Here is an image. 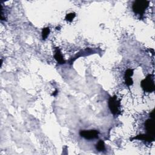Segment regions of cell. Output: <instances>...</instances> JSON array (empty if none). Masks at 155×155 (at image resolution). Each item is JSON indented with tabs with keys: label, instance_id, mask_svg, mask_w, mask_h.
I'll return each instance as SVG.
<instances>
[{
	"label": "cell",
	"instance_id": "cell-5",
	"mask_svg": "<svg viewBox=\"0 0 155 155\" xmlns=\"http://www.w3.org/2000/svg\"><path fill=\"white\" fill-rule=\"evenodd\" d=\"M145 128L148 134L154 137V124L153 119H148L145 123Z\"/></svg>",
	"mask_w": 155,
	"mask_h": 155
},
{
	"label": "cell",
	"instance_id": "cell-10",
	"mask_svg": "<svg viewBox=\"0 0 155 155\" xmlns=\"http://www.w3.org/2000/svg\"><path fill=\"white\" fill-rule=\"evenodd\" d=\"M75 16H76V14L75 13H70L67 14L66 16L65 19H66V21L71 22V21H72L73 20V19L75 18Z\"/></svg>",
	"mask_w": 155,
	"mask_h": 155
},
{
	"label": "cell",
	"instance_id": "cell-2",
	"mask_svg": "<svg viewBox=\"0 0 155 155\" xmlns=\"http://www.w3.org/2000/svg\"><path fill=\"white\" fill-rule=\"evenodd\" d=\"M142 89L148 93H151L154 92L155 89V86L154 83L153 76L152 75H148L144 80L141 81V83Z\"/></svg>",
	"mask_w": 155,
	"mask_h": 155
},
{
	"label": "cell",
	"instance_id": "cell-3",
	"mask_svg": "<svg viewBox=\"0 0 155 155\" xmlns=\"http://www.w3.org/2000/svg\"><path fill=\"white\" fill-rule=\"evenodd\" d=\"M108 107L113 114L118 115L120 114L121 104L116 96L110 98L108 100Z\"/></svg>",
	"mask_w": 155,
	"mask_h": 155
},
{
	"label": "cell",
	"instance_id": "cell-9",
	"mask_svg": "<svg viewBox=\"0 0 155 155\" xmlns=\"http://www.w3.org/2000/svg\"><path fill=\"white\" fill-rule=\"evenodd\" d=\"M50 33V29L49 27H46V28H44L43 29V31H42V38H43V40H45L47 38L48 35H49Z\"/></svg>",
	"mask_w": 155,
	"mask_h": 155
},
{
	"label": "cell",
	"instance_id": "cell-12",
	"mask_svg": "<svg viewBox=\"0 0 155 155\" xmlns=\"http://www.w3.org/2000/svg\"><path fill=\"white\" fill-rule=\"evenodd\" d=\"M150 118L153 119V117H154V110H153V111L150 113Z\"/></svg>",
	"mask_w": 155,
	"mask_h": 155
},
{
	"label": "cell",
	"instance_id": "cell-1",
	"mask_svg": "<svg viewBox=\"0 0 155 155\" xmlns=\"http://www.w3.org/2000/svg\"><path fill=\"white\" fill-rule=\"evenodd\" d=\"M150 2L146 0H138L133 4V10L136 14L142 15L149 6Z\"/></svg>",
	"mask_w": 155,
	"mask_h": 155
},
{
	"label": "cell",
	"instance_id": "cell-11",
	"mask_svg": "<svg viewBox=\"0 0 155 155\" xmlns=\"http://www.w3.org/2000/svg\"><path fill=\"white\" fill-rule=\"evenodd\" d=\"M133 75V70L132 69H128L125 73V79L131 78V76Z\"/></svg>",
	"mask_w": 155,
	"mask_h": 155
},
{
	"label": "cell",
	"instance_id": "cell-7",
	"mask_svg": "<svg viewBox=\"0 0 155 155\" xmlns=\"http://www.w3.org/2000/svg\"><path fill=\"white\" fill-rule=\"evenodd\" d=\"M54 57H55V59L56 60V61L59 64H65L66 61H65V60L64 59V58L63 56V55H62V53H61V52L60 49H56Z\"/></svg>",
	"mask_w": 155,
	"mask_h": 155
},
{
	"label": "cell",
	"instance_id": "cell-6",
	"mask_svg": "<svg viewBox=\"0 0 155 155\" xmlns=\"http://www.w3.org/2000/svg\"><path fill=\"white\" fill-rule=\"evenodd\" d=\"M133 140H142V141H145L147 142H153L154 141V137H152V136H150L148 134H139L137 137L133 138Z\"/></svg>",
	"mask_w": 155,
	"mask_h": 155
},
{
	"label": "cell",
	"instance_id": "cell-4",
	"mask_svg": "<svg viewBox=\"0 0 155 155\" xmlns=\"http://www.w3.org/2000/svg\"><path fill=\"white\" fill-rule=\"evenodd\" d=\"M100 134L99 131L96 130H81L80 132V136L86 140H91L98 138Z\"/></svg>",
	"mask_w": 155,
	"mask_h": 155
},
{
	"label": "cell",
	"instance_id": "cell-8",
	"mask_svg": "<svg viewBox=\"0 0 155 155\" xmlns=\"http://www.w3.org/2000/svg\"><path fill=\"white\" fill-rule=\"evenodd\" d=\"M96 148L99 151H104L106 149L104 142L103 140H100L98 143H97V144L96 145Z\"/></svg>",
	"mask_w": 155,
	"mask_h": 155
}]
</instances>
